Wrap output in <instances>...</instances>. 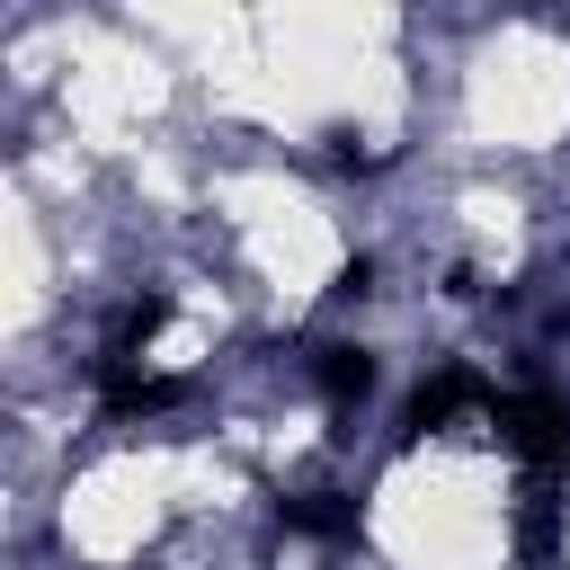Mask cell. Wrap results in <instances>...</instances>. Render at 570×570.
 <instances>
[{"label": "cell", "instance_id": "6da1fadb", "mask_svg": "<svg viewBox=\"0 0 570 570\" xmlns=\"http://www.w3.org/2000/svg\"><path fill=\"white\" fill-rule=\"evenodd\" d=\"M321 374H330V392H365V383H374L365 347H330V365H321Z\"/></svg>", "mask_w": 570, "mask_h": 570}]
</instances>
